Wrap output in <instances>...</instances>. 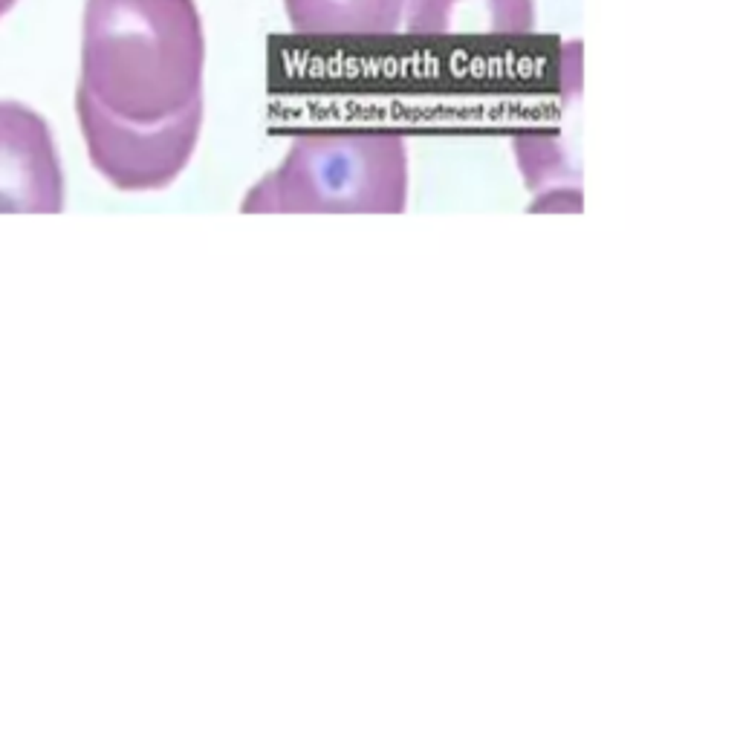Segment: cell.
<instances>
[{"mask_svg":"<svg viewBox=\"0 0 740 740\" xmlns=\"http://www.w3.org/2000/svg\"><path fill=\"white\" fill-rule=\"evenodd\" d=\"M130 128L205 116V29L194 0H87L81 78Z\"/></svg>","mask_w":740,"mask_h":740,"instance_id":"obj_1","label":"cell"},{"mask_svg":"<svg viewBox=\"0 0 740 740\" xmlns=\"http://www.w3.org/2000/svg\"><path fill=\"white\" fill-rule=\"evenodd\" d=\"M408 145L394 128H312L243 197V215H402Z\"/></svg>","mask_w":740,"mask_h":740,"instance_id":"obj_2","label":"cell"},{"mask_svg":"<svg viewBox=\"0 0 740 740\" xmlns=\"http://www.w3.org/2000/svg\"><path fill=\"white\" fill-rule=\"evenodd\" d=\"M76 113L93 168L119 191H160L171 185L191 163L205 119L130 128L104 113L84 90L76 93Z\"/></svg>","mask_w":740,"mask_h":740,"instance_id":"obj_3","label":"cell"},{"mask_svg":"<svg viewBox=\"0 0 740 740\" xmlns=\"http://www.w3.org/2000/svg\"><path fill=\"white\" fill-rule=\"evenodd\" d=\"M64 174L52 130L26 104L0 101V211L56 215Z\"/></svg>","mask_w":740,"mask_h":740,"instance_id":"obj_4","label":"cell"},{"mask_svg":"<svg viewBox=\"0 0 740 740\" xmlns=\"http://www.w3.org/2000/svg\"><path fill=\"white\" fill-rule=\"evenodd\" d=\"M581 41L561 49V116L553 125L523 128L512 148L518 168L533 191L581 185Z\"/></svg>","mask_w":740,"mask_h":740,"instance_id":"obj_5","label":"cell"},{"mask_svg":"<svg viewBox=\"0 0 740 740\" xmlns=\"http://www.w3.org/2000/svg\"><path fill=\"white\" fill-rule=\"evenodd\" d=\"M413 38H526L535 32V0H408Z\"/></svg>","mask_w":740,"mask_h":740,"instance_id":"obj_6","label":"cell"},{"mask_svg":"<svg viewBox=\"0 0 740 740\" xmlns=\"http://www.w3.org/2000/svg\"><path fill=\"white\" fill-rule=\"evenodd\" d=\"M408 0H284L298 35L309 38H385L396 35Z\"/></svg>","mask_w":740,"mask_h":740,"instance_id":"obj_7","label":"cell"},{"mask_svg":"<svg viewBox=\"0 0 740 740\" xmlns=\"http://www.w3.org/2000/svg\"><path fill=\"white\" fill-rule=\"evenodd\" d=\"M530 211H581V185H561L538 191Z\"/></svg>","mask_w":740,"mask_h":740,"instance_id":"obj_8","label":"cell"},{"mask_svg":"<svg viewBox=\"0 0 740 740\" xmlns=\"http://www.w3.org/2000/svg\"><path fill=\"white\" fill-rule=\"evenodd\" d=\"M15 4H18V0H0V18H4V15H6V12L15 6Z\"/></svg>","mask_w":740,"mask_h":740,"instance_id":"obj_9","label":"cell"}]
</instances>
